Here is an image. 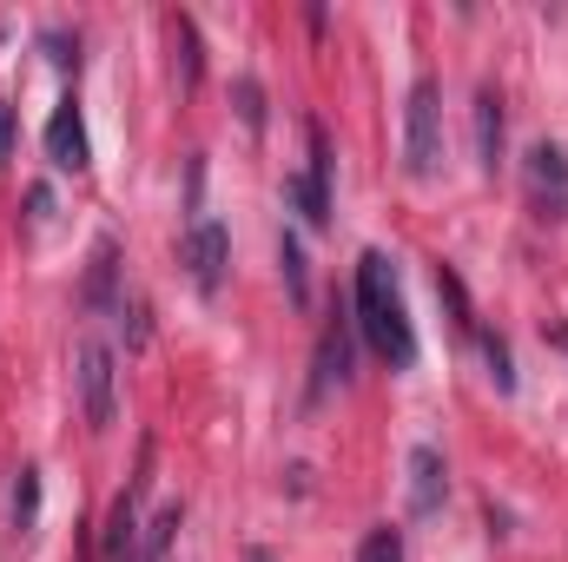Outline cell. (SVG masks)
I'll return each mask as SVG.
<instances>
[{"label": "cell", "instance_id": "12", "mask_svg": "<svg viewBox=\"0 0 568 562\" xmlns=\"http://www.w3.org/2000/svg\"><path fill=\"white\" fill-rule=\"evenodd\" d=\"M33 516H40V476L20 470V490H13V523H20V536L33 530Z\"/></svg>", "mask_w": 568, "mask_h": 562}, {"label": "cell", "instance_id": "8", "mask_svg": "<svg viewBox=\"0 0 568 562\" xmlns=\"http://www.w3.org/2000/svg\"><path fill=\"white\" fill-rule=\"evenodd\" d=\"M443 496H449V470H443V450L417 443V450H410V510H417V516H436V510H443Z\"/></svg>", "mask_w": 568, "mask_h": 562}, {"label": "cell", "instance_id": "1", "mask_svg": "<svg viewBox=\"0 0 568 562\" xmlns=\"http://www.w3.org/2000/svg\"><path fill=\"white\" fill-rule=\"evenodd\" d=\"M357 331L371 338V351H377L390 371H410V364H417V324H410L397 265H390L384 252H364V259H357Z\"/></svg>", "mask_w": 568, "mask_h": 562}, {"label": "cell", "instance_id": "11", "mask_svg": "<svg viewBox=\"0 0 568 562\" xmlns=\"http://www.w3.org/2000/svg\"><path fill=\"white\" fill-rule=\"evenodd\" d=\"M278 259H284V284H291V298L304 304V298H311V279H304V245H297V232H284L278 239Z\"/></svg>", "mask_w": 568, "mask_h": 562}, {"label": "cell", "instance_id": "19", "mask_svg": "<svg viewBox=\"0 0 568 562\" xmlns=\"http://www.w3.org/2000/svg\"><path fill=\"white\" fill-rule=\"evenodd\" d=\"M27 205H33V225H47V212H53V192H47V185H33V192H27Z\"/></svg>", "mask_w": 568, "mask_h": 562}, {"label": "cell", "instance_id": "7", "mask_svg": "<svg viewBox=\"0 0 568 562\" xmlns=\"http://www.w3.org/2000/svg\"><path fill=\"white\" fill-rule=\"evenodd\" d=\"M351 378V318H337L331 311V324H324V338H317V371H311V398H324L331 384H344Z\"/></svg>", "mask_w": 568, "mask_h": 562}, {"label": "cell", "instance_id": "16", "mask_svg": "<svg viewBox=\"0 0 568 562\" xmlns=\"http://www.w3.org/2000/svg\"><path fill=\"white\" fill-rule=\"evenodd\" d=\"M239 113H245V127H258V120H265V107H258V87H252V80L239 87Z\"/></svg>", "mask_w": 568, "mask_h": 562}, {"label": "cell", "instance_id": "4", "mask_svg": "<svg viewBox=\"0 0 568 562\" xmlns=\"http://www.w3.org/2000/svg\"><path fill=\"white\" fill-rule=\"evenodd\" d=\"M523 179H529V199L542 205V219H568V152L562 145H529L523 159Z\"/></svg>", "mask_w": 568, "mask_h": 562}, {"label": "cell", "instance_id": "18", "mask_svg": "<svg viewBox=\"0 0 568 562\" xmlns=\"http://www.w3.org/2000/svg\"><path fill=\"white\" fill-rule=\"evenodd\" d=\"M7 159H13V107L0 100V165H7Z\"/></svg>", "mask_w": 568, "mask_h": 562}, {"label": "cell", "instance_id": "14", "mask_svg": "<svg viewBox=\"0 0 568 562\" xmlns=\"http://www.w3.org/2000/svg\"><path fill=\"white\" fill-rule=\"evenodd\" d=\"M172 40H179V73H185V87H192V80H199V33H192L185 13L172 20Z\"/></svg>", "mask_w": 568, "mask_h": 562}, {"label": "cell", "instance_id": "9", "mask_svg": "<svg viewBox=\"0 0 568 562\" xmlns=\"http://www.w3.org/2000/svg\"><path fill=\"white\" fill-rule=\"evenodd\" d=\"M476 165L483 172L503 165V100H496V87L476 93Z\"/></svg>", "mask_w": 568, "mask_h": 562}, {"label": "cell", "instance_id": "20", "mask_svg": "<svg viewBox=\"0 0 568 562\" xmlns=\"http://www.w3.org/2000/svg\"><path fill=\"white\" fill-rule=\"evenodd\" d=\"M120 562H152V556H145V550H126V556H120Z\"/></svg>", "mask_w": 568, "mask_h": 562}, {"label": "cell", "instance_id": "17", "mask_svg": "<svg viewBox=\"0 0 568 562\" xmlns=\"http://www.w3.org/2000/svg\"><path fill=\"white\" fill-rule=\"evenodd\" d=\"M47 47H53V60H60V67H80V47H73L67 33H47Z\"/></svg>", "mask_w": 568, "mask_h": 562}, {"label": "cell", "instance_id": "6", "mask_svg": "<svg viewBox=\"0 0 568 562\" xmlns=\"http://www.w3.org/2000/svg\"><path fill=\"white\" fill-rule=\"evenodd\" d=\"M47 159L60 172H87L93 165V145H87V120H80V100H60L53 120H47Z\"/></svg>", "mask_w": 568, "mask_h": 562}, {"label": "cell", "instance_id": "5", "mask_svg": "<svg viewBox=\"0 0 568 562\" xmlns=\"http://www.w3.org/2000/svg\"><path fill=\"white\" fill-rule=\"evenodd\" d=\"M185 265H192V284H199V291H219L225 265H232V232H225L219 219H192V232H185Z\"/></svg>", "mask_w": 568, "mask_h": 562}, {"label": "cell", "instance_id": "13", "mask_svg": "<svg viewBox=\"0 0 568 562\" xmlns=\"http://www.w3.org/2000/svg\"><path fill=\"white\" fill-rule=\"evenodd\" d=\"M357 562H404V536H397V530H371V536L357 543Z\"/></svg>", "mask_w": 568, "mask_h": 562}, {"label": "cell", "instance_id": "21", "mask_svg": "<svg viewBox=\"0 0 568 562\" xmlns=\"http://www.w3.org/2000/svg\"><path fill=\"white\" fill-rule=\"evenodd\" d=\"M252 562H272V556H265V550H258V556H252Z\"/></svg>", "mask_w": 568, "mask_h": 562}, {"label": "cell", "instance_id": "3", "mask_svg": "<svg viewBox=\"0 0 568 562\" xmlns=\"http://www.w3.org/2000/svg\"><path fill=\"white\" fill-rule=\"evenodd\" d=\"M404 165H410V179H436V165H443V93H436V80H417L404 100Z\"/></svg>", "mask_w": 568, "mask_h": 562}, {"label": "cell", "instance_id": "10", "mask_svg": "<svg viewBox=\"0 0 568 562\" xmlns=\"http://www.w3.org/2000/svg\"><path fill=\"white\" fill-rule=\"evenodd\" d=\"M284 199H291V205H297V212H304L311 225H324V219H331V192H324V185H311L304 172H297V179L284 185Z\"/></svg>", "mask_w": 568, "mask_h": 562}, {"label": "cell", "instance_id": "15", "mask_svg": "<svg viewBox=\"0 0 568 562\" xmlns=\"http://www.w3.org/2000/svg\"><path fill=\"white\" fill-rule=\"evenodd\" d=\"M483 358H489V378H496V391H516V371H509V344H503V338H483Z\"/></svg>", "mask_w": 568, "mask_h": 562}, {"label": "cell", "instance_id": "2", "mask_svg": "<svg viewBox=\"0 0 568 562\" xmlns=\"http://www.w3.org/2000/svg\"><path fill=\"white\" fill-rule=\"evenodd\" d=\"M73 384H80V418L87 430H113L120 418V371H113V344L106 338H80L73 344Z\"/></svg>", "mask_w": 568, "mask_h": 562}]
</instances>
